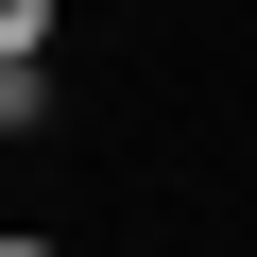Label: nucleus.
Listing matches in <instances>:
<instances>
[{
  "label": "nucleus",
  "mask_w": 257,
  "mask_h": 257,
  "mask_svg": "<svg viewBox=\"0 0 257 257\" xmlns=\"http://www.w3.org/2000/svg\"><path fill=\"white\" fill-rule=\"evenodd\" d=\"M52 18L69 0H0V69H52Z\"/></svg>",
  "instance_id": "1"
},
{
  "label": "nucleus",
  "mask_w": 257,
  "mask_h": 257,
  "mask_svg": "<svg viewBox=\"0 0 257 257\" xmlns=\"http://www.w3.org/2000/svg\"><path fill=\"white\" fill-rule=\"evenodd\" d=\"M52 120V69H0V138H35Z\"/></svg>",
  "instance_id": "2"
},
{
  "label": "nucleus",
  "mask_w": 257,
  "mask_h": 257,
  "mask_svg": "<svg viewBox=\"0 0 257 257\" xmlns=\"http://www.w3.org/2000/svg\"><path fill=\"white\" fill-rule=\"evenodd\" d=\"M0 257H69V240H35V223H0Z\"/></svg>",
  "instance_id": "3"
}]
</instances>
